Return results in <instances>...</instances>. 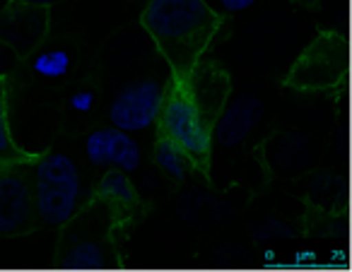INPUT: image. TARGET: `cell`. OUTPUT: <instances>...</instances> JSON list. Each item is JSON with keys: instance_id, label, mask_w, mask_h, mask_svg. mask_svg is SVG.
Returning <instances> with one entry per match:
<instances>
[{"instance_id": "8fae6325", "label": "cell", "mask_w": 352, "mask_h": 272, "mask_svg": "<svg viewBox=\"0 0 352 272\" xmlns=\"http://www.w3.org/2000/svg\"><path fill=\"white\" fill-rule=\"evenodd\" d=\"M263 118V104L251 94L227 99L225 109L212 123V142L222 147H236L249 137V133Z\"/></svg>"}, {"instance_id": "30bf717a", "label": "cell", "mask_w": 352, "mask_h": 272, "mask_svg": "<svg viewBox=\"0 0 352 272\" xmlns=\"http://www.w3.org/2000/svg\"><path fill=\"white\" fill-rule=\"evenodd\" d=\"M184 84H186L198 111L212 126L232 94V80L227 75V70L220 68L217 63H212V60L201 58L196 63V68L184 78Z\"/></svg>"}, {"instance_id": "ba28073f", "label": "cell", "mask_w": 352, "mask_h": 272, "mask_svg": "<svg viewBox=\"0 0 352 272\" xmlns=\"http://www.w3.org/2000/svg\"><path fill=\"white\" fill-rule=\"evenodd\" d=\"M51 32V8L30 5L8 0L0 10V41L15 49L20 58H27L34 49H39Z\"/></svg>"}, {"instance_id": "ffe728a7", "label": "cell", "mask_w": 352, "mask_h": 272, "mask_svg": "<svg viewBox=\"0 0 352 272\" xmlns=\"http://www.w3.org/2000/svg\"><path fill=\"white\" fill-rule=\"evenodd\" d=\"M292 3H299V5H307V8H314V5H318L321 0H292Z\"/></svg>"}, {"instance_id": "9a60e30c", "label": "cell", "mask_w": 352, "mask_h": 272, "mask_svg": "<svg viewBox=\"0 0 352 272\" xmlns=\"http://www.w3.org/2000/svg\"><path fill=\"white\" fill-rule=\"evenodd\" d=\"M155 161H157V166H160V169L169 176V179L176 181V183H184V181H186L188 176L196 171L191 157H188L182 147L176 145V142L171 140V137H166V135L157 137V142H155Z\"/></svg>"}, {"instance_id": "ac0fdd59", "label": "cell", "mask_w": 352, "mask_h": 272, "mask_svg": "<svg viewBox=\"0 0 352 272\" xmlns=\"http://www.w3.org/2000/svg\"><path fill=\"white\" fill-rule=\"evenodd\" d=\"M20 56L15 54V49H10L8 44L0 41V80H8L20 65Z\"/></svg>"}, {"instance_id": "7a4b0ae2", "label": "cell", "mask_w": 352, "mask_h": 272, "mask_svg": "<svg viewBox=\"0 0 352 272\" xmlns=\"http://www.w3.org/2000/svg\"><path fill=\"white\" fill-rule=\"evenodd\" d=\"M121 214L111 203L94 195L63 224L56 251V267L60 270H113L121 256L113 243V229Z\"/></svg>"}, {"instance_id": "8992f818", "label": "cell", "mask_w": 352, "mask_h": 272, "mask_svg": "<svg viewBox=\"0 0 352 272\" xmlns=\"http://www.w3.org/2000/svg\"><path fill=\"white\" fill-rule=\"evenodd\" d=\"M169 80L145 75V78H135L123 84L121 89H116L111 104H109L111 126L121 128L126 133H140L145 128L155 126Z\"/></svg>"}, {"instance_id": "277c9868", "label": "cell", "mask_w": 352, "mask_h": 272, "mask_svg": "<svg viewBox=\"0 0 352 272\" xmlns=\"http://www.w3.org/2000/svg\"><path fill=\"white\" fill-rule=\"evenodd\" d=\"M155 123L160 128V135L171 137L191 157L196 171L208 176L212 157V126L193 104L184 80H169Z\"/></svg>"}, {"instance_id": "e0dca14e", "label": "cell", "mask_w": 352, "mask_h": 272, "mask_svg": "<svg viewBox=\"0 0 352 272\" xmlns=\"http://www.w3.org/2000/svg\"><path fill=\"white\" fill-rule=\"evenodd\" d=\"M256 3H258V0H208V5L215 12H220L222 17L244 12V10H249L251 5H256Z\"/></svg>"}, {"instance_id": "3957f363", "label": "cell", "mask_w": 352, "mask_h": 272, "mask_svg": "<svg viewBox=\"0 0 352 272\" xmlns=\"http://www.w3.org/2000/svg\"><path fill=\"white\" fill-rule=\"evenodd\" d=\"M32 195H34L36 222L46 227H63L85 205L82 176L65 152L36 155L30 164Z\"/></svg>"}, {"instance_id": "7c38bea8", "label": "cell", "mask_w": 352, "mask_h": 272, "mask_svg": "<svg viewBox=\"0 0 352 272\" xmlns=\"http://www.w3.org/2000/svg\"><path fill=\"white\" fill-rule=\"evenodd\" d=\"M94 195L104 198L107 203H111L118 214L135 212V209L140 207V198H138L135 185L131 183L126 171H121V169H109L107 174L99 179L97 193Z\"/></svg>"}, {"instance_id": "4fadbf2b", "label": "cell", "mask_w": 352, "mask_h": 272, "mask_svg": "<svg viewBox=\"0 0 352 272\" xmlns=\"http://www.w3.org/2000/svg\"><path fill=\"white\" fill-rule=\"evenodd\" d=\"M36 159L34 152H25L12 137L10 128V87L8 80H0V166L32 164Z\"/></svg>"}, {"instance_id": "5b68a950", "label": "cell", "mask_w": 352, "mask_h": 272, "mask_svg": "<svg viewBox=\"0 0 352 272\" xmlns=\"http://www.w3.org/2000/svg\"><path fill=\"white\" fill-rule=\"evenodd\" d=\"M347 78V39L321 32L289 68L285 84L297 92H331Z\"/></svg>"}, {"instance_id": "44dd1931", "label": "cell", "mask_w": 352, "mask_h": 272, "mask_svg": "<svg viewBox=\"0 0 352 272\" xmlns=\"http://www.w3.org/2000/svg\"><path fill=\"white\" fill-rule=\"evenodd\" d=\"M6 3H8V0H0V10H3V8H6Z\"/></svg>"}, {"instance_id": "52a82bcc", "label": "cell", "mask_w": 352, "mask_h": 272, "mask_svg": "<svg viewBox=\"0 0 352 272\" xmlns=\"http://www.w3.org/2000/svg\"><path fill=\"white\" fill-rule=\"evenodd\" d=\"M36 224L30 164L0 166V236H20Z\"/></svg>"}, {"instance_id": "9c48e42d", "label": "cell", "mask_w": 352, "mask_h": 272, "mask_svg": "<svg viewBox=\"0 0 352 272\" xmlns=\"http://www.w3.org/2000/svg\"><path fill=\"white\" fill-rule=\"evenodd\" d=\"M85 155L89 164L97 169H121L126 174L138 171L142 161L140 145L131 133L121 131L116 126L97 128L85 140Z\"/></svg>"}, {"instance_id": "6da1fadb", "label": "cell", "mask_w": 352, "mask_h": 272, "mask_svg": "<svg viewBox=\"0 0 352 272\" xmlns=\"http://www.w3.org/2000/svg\"><path fill=\"white\" fill-rule=\"evenodd\" d=\"M225 17L208 0H147L140 25L169 65L174 80H184L220 34Z\"/></svg>"}, {"instance_id": "5bb4252c", "label": "cell", "mask_w": 352, "mask_h": 272, "mask_svg": "<svg viewBox=\"0 0 352 272\" xmlns=\"http://www.w3.org/2000/svg\"><path fill=\"white\" fill-rule=\"evenodd\" d=\"M27 58L32 65V73L41 80H49V82H58L65 75L73 70V54H70L65 46H44L32 51Z\"/></svg>"}, {"instance_id": "d6986e66", "label": "cell", "mask_w": 352, "mask_h": 272, "mask_svg": "<svg viewBox=\"0 0 352 272\" xmlns=\"http://www.w3.org/2000/svg\"><path fill=\"white\" fill-rule=\"evenodd\" d=\"M17 3H30V5H44V8H54L60 0H17Z\"/></svg>"}, {"instance_id": "2e32d148", "label": "cell", "mask_w": 352, "mask_h": 272, "mask_svg": "<svg viewBox=\"0 0 352 272\" xmlns=\"http://www.w3.org/2000/svg\"><path fill=\"white\" fill-rule=\"evenodd\" d=\"M94 104H97V94H94V89H87V87L73 92L68 99V109L73 113H78V116H87V113H92Z\"/></svg>"}]
</instances>
